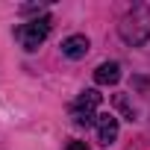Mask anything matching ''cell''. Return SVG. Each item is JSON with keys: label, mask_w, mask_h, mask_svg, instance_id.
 Segmentation results:
<instances>
[{"label": "cell", "mask_w": 150, "mask_h": 150, "mask_svg": "<svg viewBox=\"0 0 150 150\" xmlns=\"http://www.w3.org/2000/svg\"><path fill=\"white\" fill-rule=\"evenodd\" d=\"M118 33H121V38H124L127 44H132V47L144 44V41L150 38V6H144V3L132 6V9L121 18Z\"/></svg>", "instance_id": "6da1fadb"}, {"label": "cell", "mask_w": 150, "mask_h": 150, "mask_svg": "<svg viewBox=\"0 0 150 150\" xmlns=\"http://www.w3.org/2000/svg\"><path fill=\"white\" fill-rule=\"evenodd\" d=\"M100 100H103V94L100 91H94V88H88V91H83L77 100H74V106H71V115H74V121H77L80 127H88V124H94L97 121V106H100Z\"/></svg>", "instance_id": "7a4b0ae2"}, {"label": "cell", "mask_w": 150, "mask_h": 150, "mask_svg": "<svg viewBox=\"0 0 150 150\" xmlns=\"http://www.w3.org/2000/svg\"><path fill=\"white\" fill-rule=\"evenodd\" d=\"M50 18L47 15H41V18H35V21H30V24H21L18 27V38H21V44L27 47V50H38V44L50 35Z\"/></svg>", "instance_id": "3957f363"}, {"label": "cell", "mask_w": 150, "mask_h": 150, "mask_svg": "<svg viewBox=\"0 0 150 150\" xmlns=\"http://www.w3.org/2000/svg\"><path fill=\"white\" fill-rule=\"evenodd\" d=\"M94 127H97V141H100V144H106V147H109V144L118 138V118H115L112 112L97 115Z\"/></svg>", "instance_id": "277c9868"}, {"label": "cell", "mask_w": 150, "mask_h": 150, "mask_svg": "<svg viewBox=\"0 0 150 150\" xmlns=\"http://www.w3.org/2000/svg\"><path fill=\"white\" fill-rule=\"evenodd\" d=\"M88 38L86 35H68L65 41H62V56H68V59H83L86 53H88Z\"/></svg>", "instance_id": "5b68a950"}, {"label": "cell", "mask_w": 150, "mask_h": 150, "mask_svg": "<svg viewBox=\"0 0 150 150\" xmlns=\"http://www.w3.org/2000/svg\"><path fill=\"white\" fill-rule=\"evenodd\" d=\"M118 80H121V65L118 62H103L94 71V83L97 86H115Z\"/></svg>", "instance_id": "8992f818"}, {"label": "cell", "mask_w": 150, "mask_h": 150, "mask_svg": "<svg viewBox=\"0 0 150 150\" xmlns=\"http://www.w3.org/2000/svg\"><path fill=\"white\" fill-rule=\"evenodd\" d=\"M65 150H88V144H86V141H71Z\"/></svg>", "instance_id": "52a82bcc"}]
</instances>
